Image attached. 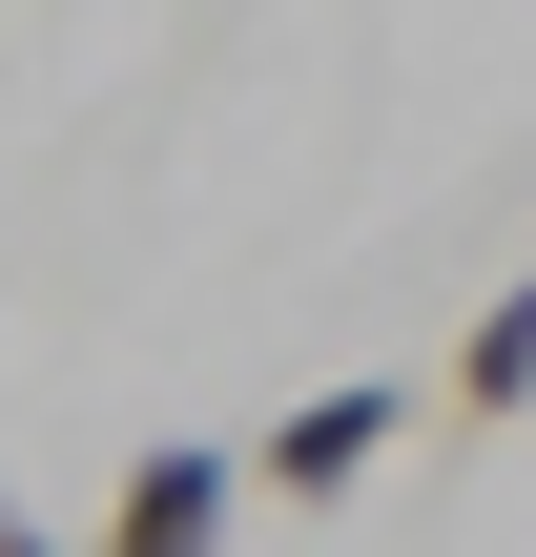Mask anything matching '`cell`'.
I'll return each mask as SVG.
<instances>
[{"instance_id":"obj_1","label":"cell","mask_w":536,"mask_h":557,"mask_svg":"<svg viewBox=\"0 0 536 557\" xmlns=\"http://www.w3.org/2000/svg\"><path fill=\"white\" fill-rule=\"evenodd\" d=\"M227 517H248V455H227V434H165V455H124L103 557H227Z\"/></svg>"},{"instance_id":"obj_2","label":"cell","mask_w":536,"mask_h":557,"mask_svg":"<svg viewBox=\"0 0 536 557\" xmlns=\"http://www.w3.org/2000/svg\"><path fill=\"white\" fill-rule=\"evenodd\" d=\"M392 434H413V393H392V372H351V393H310V413H269V455H248V475H269L289 517H331V496H351V475H372Z\"/></svg>"},{"instance_id":"obj_3","label":"cell","mask_w":536,"mask_h":557,"mask_svg":"<svg viewBox=\"0 0 536 557\" xmlns=\"http://www.w3.org/2000/svg\"><path fill=\"white\" fill-rule=\"evenodd\" d=\"M516 413H536V269L454 331V434H516Z\"/></svg>"},{"instance_id":"obj_4","label":"cell","mask_w":536,"mask_h":557,"mask_svg":"<svg viewBox=\"0 0 536 557\" xmlns=\"http://www.w3.org/2000/svg\"><path fill=\"white\" fill-rule=\"evenodd\" d=\"M0 557H62V537H41V517H0Z\"/></svg>"}]
</instances>
